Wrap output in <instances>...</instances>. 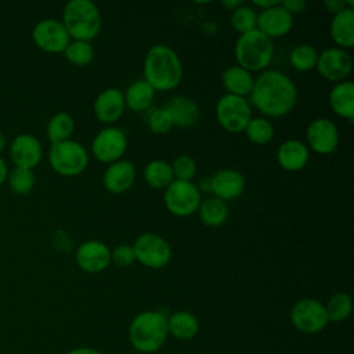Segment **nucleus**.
Returning a JSON list of instances; mask_svg holds the SVG:
<instances>
[{
	"instance_id": "nucleus-37",
	"label": "nucleus",
	"mask_w": 354,
	"mask_h": 354,
	"mask_svg": "<svg viewBox=\"0 0 354 354\" xmlns=\"http://www.w3.org/2000/svg\"><path fill=\"white\" fill-rule=\"evenodd\" d=\"M148 129L155 134H166L173 129V120L165 106L152 108L147 115Z\"/></svg>"
},
{
	"instance_id": "nucleus-45",
	"label": "nucleus",
	"mask_w": 354,
	"mask_h": 354,
	"mask_svg": "<svg viewBox=\"0 0 354 354\" xmlns=\"http://www.w3.org/2000/svg\"><path fill=\"white\" fill-rule=\"evenodd\" d=\"M220 4L225 8H228L230 11H232V10L238 8L239 6H242L243 3L241 0H223V1H220Z\"/></svg>"
},
{
	"instance_id": "nucleus-6",
	"label": "nucleus",
	"mask_w": 354,
	"mask_h": 354,
	"mask_svg": "<svg viewBox=\"0 0 354 354\" xmlns=\"http://www.w3.org/2000/svg\"><path fill=\"white\" fill-rule=\"evenodd\" d=\"M48 162L55 173L72 177L86 170L88 165V153L80 142L65 140L51 144L48 151Z\"/></svg>"
},
{
	"instance_id": "nucleus-29",
	"label": "nucleus",
	"mask_w": 354,
	"mask_h": 354,
	"mask_svg": "<svg viewBox=\"0 0 354 354\" xmlns=\"http://www.w3.org/2000/svg\"><path fill=\"white\" fill-rule=\"evenodd\" d=\"M199 217L207 227H220L228 218V207L224 201L218 198H207L199 205Z\"/></svg>"
},
{
	"instance_id": "nucleus-27",
	"label": "nucleus",
	"mask_w": 354,
	"mask_h": 354,
	"mask_svg": "<svg viewBox=\"0 0 354 354\" xmlns=\"http://www.w3.org/2000/svg\"><path fill=\"white\" fill-rule=\"evenodd\" d=\"M124 97V105L134 112H144L147 111L155 97V90L144 80H136L133 82L127 88L126 93H123Z\"/></svg>"
},
{
	"instance_id": "nucleus-11",
	"label": "nucleus",
	"mask_w": 354,
	"mask_h": 354,
	"mask_svg": "<svg viewBox=\"0 0 354 354\" xmlns=\"http://www.w3.org/2000/svg\"><path fill=\"white\" fill-rule=\"evenodd\" d=\"M127 149V138L122 129L108 126L101 129L91 142V153L102 163H113L122 159Z\"/></svg>"
},
{
	"instance_id": "nucleus-16",
	"label": "nucleus",
	"mask_w": 354,
	"mask_h": 354,
	"mask_svg": "<svg viewBox=\"0 0 354 354\" xmlns=\"http://www.w3.org/2000/svg\"><path fill=\"white\" fill-rule=\"evenodd\" d=\"M10 156L15 167L33 170L43 158V148L35 136L22 133L11 141Z\"/></svg>"
},
{
	"instance_id": "nucleus-25",
	"label": "nucleus",
	"mask_w": 354,
	"mask_h": 354,
	"mask_svg": "<svg viewBox=\"0 0 354 354\" xmlns=\"http://www.w3.org/2000/svg\"><path fill=\"white\" fill-rule=\"evenodd\" d=\"M221 83L227 90V94L246 97L250 94L254 83L252 72L239 65H231L221 73Z\"/></svg>"
},
{
	"instance_id": "nucleus-17",
	"label": "nucleus",
	"mask_w": 354,
	"mask_h": 354,
	"mask_svg": "<svg viewBox=\"0 0 354 354\" xmlns=\"http://www.w3.org/2000/svg\"><path fill=\"white\" fill-rule=\"evenodd\" d=\"M293 26V15H290L282 6L279 4L270 7L267 10H261L257 14L256 29L264 33L271 40L274 37H282Z\"/></svg>"
},
{
	"instance_id": "nucleus-47",
	"label": "nucleus",
	"mask_w": 354,
	"mask_h": 354,
	"mask_svg": "<svg viewBox=\"0 0 354 354\" xmlns=\"http://www.w3.org/2000/svg\"><path fill=\"white\" fill-rule=\"evenodd\" d=\"M4 148H6V136L0 130V153L4 151Z\"/></svg>"
},
{
	"instance_id": "nucleus-7",
	"label": "nucleus",
	"mask_w": 354,
	"mask_h": 354,
	"mask_svg": "<svg viewBox=\"0 0 354 354\" xmlns=\"http://www.w3.org/2000/svg\"><path fill=\"white\" fill-rule=\"evenodd\" d=\"M252 118V106L245 97L224 94L216 104V119L230 133L243 131Z\"/></svg>"
},
{
	"instance_id": "nucleus-13",
	"label": "nucleus",
	"mask_w": 354,
	"mask_h": 354,
	"mask_svg": "<svg viewBox=\"0 0 354 354\" xmlns=\"http://www.w3.org/2000/svg\"><path fill=\"white\" fill-rule=\"evenodd\" d=\"M315 69L318 73L330 82L347 80L353 71V58L347 50L340 47L325 48L318 54Z\"/></svg>"
},
{
	"instance_id": "nucleus-40",
	"label": "nucleus",
	"mask_w": 354,
	"mask_h": 354,
	"mask_svg": "<svg viewBox=\"0 0 354 354\" xmlns=\"http://www.w3.org/2000/svg\"><path fill=\"white\" fill-rule=\"evenodd\" d=\"M281 6L290 14H300L306 10L307 3L304 0H283L281 1Z\"/></svg>"
},
{
	"instance_id": "nucleus-38",
	"label": "nucleus",
	"mask_w": 354,
	"mask_h": 354,
	"mask_svg": "<svg viewBox=\"0 0 354 354\" xmlns=\"http://www.w3.org/2000/svg\"><path fill=\"white\" fill-rule=\"evenodd\" d=\"M173 170L174 180H183V181H191L194 176L196 174V162L189 155H178L173 163L170 165Z\"/></svg>"
},
{
	"instance_id": "nucleus-48",
	"label": "nucleus",
	"mask_w": 354,
	"mask_h": 354,
	"mask_svg": "<svg viewBox=\"0 0 354 354\" xmlns=\"http://www.w3.org/2000/svg\"><path fill=\"white\" fill-rule=\"evenodd\" d=\"M136 354H140V353H136Z\"/></svg>"
},
{
	"instance_id": "nucleus-8",
	"label": "nucleus",
	"mask_w": 354,
	"mask_h": 354,
	"mask_svg": "<svg viewBox=\"0 0 354 354\" xmlns=\"http://www.w3.org/2000/svg\"><path fill=\"white\" fill-rule=\"evenodd\" d=\"M166 209L177 217L194 214L202 202L201 191L192 181L173 180L163 195Z\"/></svg>"
},
{
	"instance_id": "nucleus-1",
	"label": "nucleus",
	"mask_w": 354,
	"mask_h": 354,
	"mask_svg": "<svg viewBox=\"0 0 354 354\" xmlns=\"http://www.w3.org/2000/svg\"><path fill=\"white\" fill-rule=\"evenodd\" d=\"M248 101L263 118H282L295 108L297 87L285 73L267 69L254 79Z\"/></svg>"
},
{
	"instance_id": "nucleus-19",
	"label": "nucleus",
	"mask_w": 354,
	"mask_h": 354,
	"mask_svg": "<svg viewBox=\"0 0 354 354\" xmlns=\"http://www.w3.org/2000/svg\"><path fill=\"white\" fill-rule=\"evenodd\" d=\"M124 97L123 93L116 87H108L102 90L94 100V116L105 123L112 124L119 120L124 112Z\"/></svg>"
},
{
	"instance_id": "nucleus-18",
	"label": "nucleus",
	"mask_w": 354,
	"mask_h": 354,
	"mask_svg": "<svg viewBox=\"0 0 354 354\" xmlns=\"http://www.w3.org/2000/svg\"><path fill=\"white\" fill-rule=\"evenodd\" d=\"M209 189L214 194V198L224 202L235 199L245 189V177L235 169L217 170L209 178Z\"/></svg>"
},
{
	"instance_id": "nucleus-41",
	"label": "nucleus",
	"mask_w": 354,
	"mask_h": 354,
	"mask_svg": "<svg viewBox=\"0 0 354 354\" xmlns=\"http://www.w3.org/2000/svg\"><path fill=\"white\" fill-rule=\"evenodd\" d=\"M324 7L332 12V14H337L339 11H342L343 8L347 7L346 0H325L324 1Z\"/></svg>"
},
{
	"instance_id": "nucleus-15",
	"label": "nucleus",
	"mask_w": 354,
	"mask_h": 354,
	"mask_svg": "<svg viewBox=\"0 0 354 354\" xmlns=\"http://www.w3.org/2000/svg\"><path fill=\"white\" fill-rule=\"evenodd\" d=\"M75 261L86 272H101L111 264V249L97 239L84 241L75 252Z\"/></svg>"
},
{
	"instance_id": "nucleus-10",
	"label": "nucleus",
	"mask_w": 354,
	"mask_h": 354,
	"mask_svg": "<svg viewBox=\"0 0 354 354\" xmlns=\"http://www.w3.org/2000/svg\"><path fill=\"white\" fill-rule=\"evenodd\" d=\"M131 246L136 260L148 268H162L171 259V248L169 242L155 232H144L138 235Z\"/></svg>"
},
{
	"instance_id": "nucleus-42",
	"label": "nucleus",
	"mask_w": 354,
	"mask_h": 354,
	"mask_svg": "<svg viewBox=\"0 0 354 354\" xmlns=\"http://www.w3.org/2000/svg\"><path fill=\"white\" fill-rule=\"evenodd\" d=\"M61 242V246L58 249L64 250V252H69L72 248V241L68 238V235L64 231H57L55 232V241L54 242Z\"/></svg>"
},
{
	"instance_id": "nucleus-46",
	"label": "nucleus",
	"mask_w": 354,
	"mask_h": 354,
	"mask_svg": "<svg viewBox=\"0 0 354 354\" xmlns=\"http://www.w3.org/2000/svg\"><path fill=\"white\" fill-rule=\"evenodd\" d=\"M7 177H8V167L4 159L0 156V185L7 180Z\"/></svg>"
},
{
	"instance_id": "nucleus-22",
	"label": "nucleus",
	"mask_w": 354,
	"mask_h": 354,
	"mask_svg": "<svg viewBox=\"0 0 354 354\" xmlns=\"http://www.w3.org/2000/svg\"><path fill=\"white\" fill-rule=\"evenodd\" d=\"M174 126L191 127L198 122L199 106L195 100L188 95H174L165 106Z\"/></svg>"
},
{
	"instance_id": "nucleus-30",
	"label": "nucleus",
	"mask_w": 354,
	"mask_h": 354,
	"mask_svg": "<svg viewBox=\"0 0 354 354\" xmlns=\"http://www.w3.org/2000/svg\"><path fill=\"white\" fill-rule=\"evenodd\" d=\"M75 130V120L66 112H57L53 115L47 123V137L51 144L71 140Z\"/></svg>"
},
{
	"instance_id": "nucleus-26",
	"label": "nucleus",
	"mask_w": 354,
	"mask_h": 354,
	"mask_svg": "<svg viewBox=\"0 0 354 354\" xmlns=\"http://www.w3.org/2000/svg\"><path fill=\"white\" fill-rule=\"evenodd\" d=\"M167 330L178 340H192L199 333V321L189 311H176L167 317Z\"/></svg>"
},
{
	"instance_id": "nucleus-9",
	"label": "nucleus",
	"mask_w": 354,
	"mask_h": 354,
	"mask_svg": "<svg viewBox=\"0 0 354 354\" xmlns=\"http://www.w3.org/2000/svg\"><path fill=\"white\" fill-rule=\"evenodd\" d=\"M289 318L299 332L308 335L324 330L329 324L325 306L319 300L310 297L297 300L290 308Z\"/></svg>"
},
{
	"instance_id": "nucleus-44",
	"label": "nucleus",
	"mask_w": 354,
	"mask_h": 354,
	"mask_svg": "<svg viewBox=\"0 0 354 354\" xmlns=\"http://www.w3.org/2000/svg\"><path fill=\"white\" fill-rule=\"evenodd\" d=\"M66 354H102V353L91 347H77V348L69 350Z\"/></svg>"
},
{
	"instance_id": "nucleus-3",
	"label": "nucleus",
	"mask_w": 354,
	"mask_h": 354,
	"mask_svg": "<svg viewBox=\"0 0 354 354\" xmlns=\"http://www.w3.org/2000/svg\"><path fill=\"white\" fill-rule=\"evenodd\" d=\"M167 336V317L162 311H142L129 325V340L140 354L158 351L165 344Z\"/></svg>"
},
{
	"instance_id": "nucleus-14",
	"label": "nucleus",
	"mask_w": 354,
	"mask_h": 354,
	"mask_svg": "<svg viewBox=\"0 0 354 354\" xmlns=\"http://www.w3.org/2000/svg\"><path fill=\"white\" fill-rule=\"evenodd\" d=\"M307 148L311 151L328 155L336 151L339 144V130L328 118H317L310 122L306 130Z\"/></svg>"
},
{
	"instance_id": "nucleus-23",
	"label": "nucleus",
	"mask_w": 354,
	"mask_h": 354,
	"mask_svg": "<svg viewBox=\"0 0 354 354\" xmlns=\"http://www.w3.org/2000/svg\"><path fill=\"white\" fill-rule=\"evenodd\" d=\"M329 33L332 40L340 48H351L354 46V8L346 7L333 14Z\"/></svg>"
},
{
	"instance_id": "nucleus-4",
	"label": "nucleus",
	"mask_w": 354,
	"mask_h": 354,
	"mask_svg": "<svg viewBox=\"0 0 354 354\" xmlns=\"http://www.w3.org/2000/svg\"><path fill=\"white\" fill-rule=\"evenodd\" d=\"M73 40L90 41L102 26L101 11L91 0H71L65 4L61 21Z\"/></svg>"
},
{
	"instance_id": "nucleus-32",
	"label": "nucleus",
	"mask_w": 354,
	"mask_h": 354,
	"mask_svg": "<svg viewBox=\"0 0 354 354\" xmlns=\"http://www.w3.org/2000/svg\"><path fill=\"white\" fill-rule=\"evenodd\" d=\"M325 306V311L329 322H342L347 319L353 310L351 296L344 292H337L332 295Z\"/></svg>"
},
{
	"instance_id": "nucleus-5",
	"label": "nucleus",
	"mask_w": 354,
	"mask_h": 354,
	"mask_svg": "<svg viewBox=\"0 0 354 354\" xmlns=\"http://www.w3.org/2000/svg\"><path fill=\"white\" fill-rule=\"evenodd\" d=\"M236 65L249 72L264 71L272 61L274 44L270 37L259 29L239 35L235 43Z\"/></svg>"
},
{
	"instance_id": "nucleus-20",
	"label": "nucleus",
	"mask_w": 354,
	"mask_h": 354,
	"mask_svg": "<svg viewBox=\"0 0 354 354\" xmlns=\"http://www.w3.org/2000/svg\"><path fill=\"white\" fill-rule=\"evenodd\" d=\"M136 181V166L126 159H119L105 169L102 183L106 191L112 194L126 192Z\"/></svg>"
},
{
	"instance_id": "nucleus-33",
	"label": "nucleus",
	"mask_w": 354,
	"mask_h": 354,
	"mask_svg": "<svg viewBox=\"0 0 354 354\" xmlns=\"http://www.w3.org/2000/svg\"><path fill=\"white\" fill-rule=\"evenodd\" d=\"M318 59V51L311 44L303 43L293 47L289 53L290 65L299 72H307L315 69Z\"/></svg>"
},
{
	"instance_id": "nucleus-35",
	"label": "nucleus",
	"mask_w": 354,
	"mask_h": 354,
	"mask_svg": "<svg viewBox=\"0 0 354 354\" xmlns=\"http://www.w3.org/2000/svg\"><path fill=\"white\" fill-rule=\"evenodd\" d=\"M230 22H231V26L239 35H242V33H246V32H250V30L256 29L257 14L252 7L242 4L238 8L231 11Z\"/></svg>"
},
{
	"instance_id": "nucleus-39",
	"label": "nucleus",
	"mask_w": 354,
	"mask_h": 354,
	"mask_svg": "<svg viewBox=\"0 0 354 354\" xmlns=\"http://www.w3.org/2000/svg\"><path fill=\"white\" fill-rule=\"evenodd\" d=\"M111 261L118 267H129L131 263L136 261L133 246L122 243L113 248V250L111 252Z\"/></svg>"
},
{
	"instance_id": "nucleus-2",
	"label": "nucleus",
	"mask_w": 354,
	"mask_h": 354,
	"mask_svg": "<svg viewBox=\"0 0 354 354\" xmlns=\"http://www.w3.org/2000/svg\"><path fill=\"white\" fill-rule=\"evenodd\" d=\"M144 80L155 91H169L183 79V64L177 53L166 44L152 46L144 58Z\"/></svg>"
},
{
	"instance_id": "nucleus-12",
	"label": "nucleus",
	"mask_w": 354,
	"mask_h": 354,
	"mask_svg": "<svg viewBox=\"0 0 354 354\" xmlns=\"http://www.w3.org/2000/svg\"><path fill=\"white\" fill-rule=\"evenodd\" d=\"M33 43L43 51L57 54L64 53L71 41V37L64 24L54 18L39 21L32 30Z\"/></svg>"
},
{
	"instance_id": "nucleus-43",
	"label": "nucleus",
	"mask_w": 354,
	"mask_h": 354,
	"mask_svg": "<svg viewBox=\"0 0 354 354\" xmlns=\"http://www.w3.org/2000/svg\"><path fill=\"white\" fill-rule=\"evenodd\" d=\"M252 4L257 8H261V10H267L270 7H274L277 4H279L278 0H253Z\"/></svg>"
},
{
	"instance_id": "nucleus-34",
	"label": "nucleus",
	"mask_w": 354,
	"mask_h": 354,
	"mask_svg": "<svg viewBox=\"0 0 354 354\" xmlns=\"http://www.w3.org/2000/svg\"><path fill=\"white\" fill-rule=\"evenodd\" d=\"M64 55L71 64L76 66H84L93 61L94 48L90 44V41L71 40L66 48L64 50Z\"/></svg>"
},
{
	"instance_id": "nucleus-24",
	"label": "nucleus",
	"mask_w": 354,
	"mask_h": 354,
	"mask_svg": "<svg viewBox=\"0 0 354 354\" xmlns=\"http://www.w3.org/2000/svg\"><path fill=\"white\" fill-rule=\"evenodd\" d=\"M329 105L332 111L350 122L354 119V83L343 80L335 84L329 93Z\"/></svg>"
},
{
	"instance_id": "nucleus-28",
	"label": "nucleus",
	"mask_w": 354,
	"mask_h": 354,
	"mask_svg": "<svg viewBox=\"0 0 354 354\" xmlns=\"http://www.w3.org/2000/svg\"><path fill=\"white\" fill-rule=\"evenodd\" d=\"M144 178L149 187L166 189L174 180V176L170 163L163 159H153L147 163L144 169Z\"/></svg>"
},
{
	"instance_id": "nucleus-21",
	"label": "nucleus",
	"mask_w": 354,
	"mask_h": 354,
	"mask_svg": "<svg viewBox=\"0 0 354 354\" xmlns=\"http://www.w3.org/2000/svg\"><path fill=\"white\" fill-rule=\"evenodd\" d=\"M310 159V151L304 142L300 140H286L283 141L277 151L278 165L288 171L301 170Z\"/></svg>"
},
{
	"instance_id": "nucleus-31",
	"label": "nucleus",
	"mask_w": 354,
	"mask_h": 354,
	"mask_svg": "<svg viewBox=\"0 0 354 354\" xmlns=\"http://www.w3.org/2000/svg\"><path fill=\"white\" fill-rule=\"evenodd\" d=\"M243 131H245L248 140L257 145L268 144L274 138V134H275L274 124L267 118H263V116L252 118Z\"/></svg>"
},
{
	"instance_id": "nucleus-36",
	"label": "nucleus",
	"mask_w": 354,
	"mask_h": 354,
	"mask_svg": "<svg viewBox=\"0 0 354 354\" xmlns=\"http://www.w3.org/2000/svg\"><path fill=\"white\" fill-rule=\"evenodd\" d=\"M7 181H8V185H10L12 192L19 194V195H25V194H28L33 189L36 178H35L33 170L22 169V167H14L8 173Z\"/></svg>"
}]
</instances>
